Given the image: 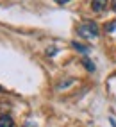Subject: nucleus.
Listing matches in <instances>:
<instances>
[{"label":"nucleus","instance_id":"7ed1b4c3","mask_svg":"<svg viewBox=\"0 0 116 127\" xmlns=\"http://www.w3.org/2000/svg\"><path fill=\"white\" fill-rule=\"evenodd\" d=\"M0 127H14V122L9 115H2L0 116Z\"/></svg>","mask_w":116,"mask_h":127},{"label":"nucleus","instance_id":"20e7f679","mask_svg":"<svg viewBox=\"0 0 116 127\" xmlns=\"http://www.w3.org/2000/svg\"><path fill=\"white\" fill-rule=\"evenodd\" d=\"M71 45L75 47V48L79 50V52H84V54H86V52H89V47H86V45H80V43H77V41H73Z\"/></svg>","mask_w":116,"mask_h":127},{"label":"nucleus","instance_id":"9d476101","mask_svg":"<svg viewBox=\"0 0 116 127\" xmlns=\"http://www.w3.org/2000/svg\"><path fill=\"white\" fill-rule=\"evenodd\" d=\"M111 124H113V127H116V122L113 120V118H111Z\"/></svg>","mask_w":116,"mask_h":127},{"label":"nucleus","instance_id":"f03ea898","mask_svg":"<svg viewBox=\"0 0 116 127\" xmlns=\"http://www.w3.org/2000/svg\"><path fill=\"white\" fill-rule=\"evenodd\" d=\"M107 5H109L107 0H91V9H93L95 13H102Z\"/></svg>","mask_w":116,"mask_h":127},{"label":"nucleus","instance_id":"1a4fd4ad","mask_svg":"<svg viewBox=\"0 0 116 127\" xmlns=\"http://www.w3.org/2000/svg\"><path fill=\"white\" fill-rule=\"evenodd\" d=\"M23 127H36V125H34V124H32V122H27V124H25V125H23Z\"/></svg>","mask_w":116,"mask_h":127},{"label":"nucleus","instance_id":"9b49d317","mask_svg":"<svg viewBox=\"0 0 116 127\" xmlns=\"http://www.w3.org/2000/svg\"><path fill=\"white\" fill-rule=\"evenodd\" d=\"M0 91H2V88H0Z\"/></svg>","mask_w":116,"mask_h":127},{"label":"nucleus","instance_id":"6e6552de","mask_svg":"<svg viewBox=\"0 0 116 127\" xmlns=\"http://www.w3.org/2000/svg\"><path fill=\"white\" fill-rule=\"evenodd\" d=\"M54 2H57V4H66V2H70V0H54Z\"/></svg>","mask_w":116,"mask_h":127},{"label":"nucleus","instance_id":"f257e3e1","mask_svg":"<svg viewBox=\"0 0 116 127\" xmlns=\"http://www.w3.org/2000/svg\"><path fill=\"white\" fill-rule=\"evenodd\" d=\"M77 32H79L82 38H88V39L96 38V36H98V25H96L95 22H84V23L79 25Z\"/></svg>","mask_w":116,"mask_h":127},{"label":"nucleus","instance_id":"0eeeda50","mask_svg":"<svg viewBox=\"0 0 116 127\" xmlns=\"http://www.w3.org/2000/svg\"><path fill=\"white\" fill-rule=\"evenodd\" d=\"M111 7H113V11L116 13V0H111Z\"/></svg>","mask_w":116,"mask_h":127},{"label":"nucleus","instance_id":"39448f33","mask_svg":"<svg viewBox=\"0 0 116 127\" xmlns=\"http://www.w3.org/2000/svg\"><path fill=\"white\" fill-rule=\"evenodd\" d=\"M82 63H84V66H86V68H88L89 72H93V70H95V64L91 63L89 59H84V61H82Z\"/></svg>","mask_w":116,"mask_h":127},{"label":"nucleus","instance_id":"423d86ee","mask_svg":"<svg viewBox=\"0 0 116 127\" xmlns=\"http://www.w3.org/2000/svg\"><path fill=\"white\" fill-rule=\"evenodd\" d=\"M46 54L48 56H54L55 54V47H50V50H46Z\"/></svg>","mask_w":116,"mask_h":127}]
</instances>
